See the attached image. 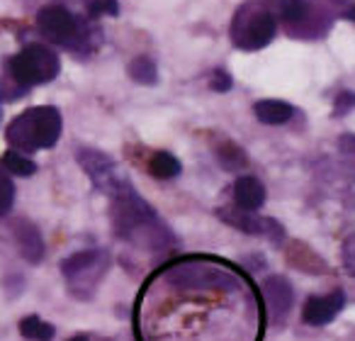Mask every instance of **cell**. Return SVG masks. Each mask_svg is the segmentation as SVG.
I'll list each match as a JSON object with an SVG mask.
<instances>
[{"label": "cell", "mask_w": 355, "mask_h": 341, "mask_svg": "<svg viewBox=\"0 0 355 341\" xmlns=\"http://www.w3.org/2000/svg\"><path fill=\"white\" fill-rule=\"evenodd\" d=\"M343 263H345V268H348L350 276L355 278V234L343 242Z\"/></svg>", "instance_id": "obj_22"}, {"label": "cell", "mask_w": 355, "mask_h": 341, "mask_svg": "<svg viewBox=\"0 0 355 341\" xmlns=\"http://www.w3.org/2000/svg\"><path fill=\"white\" fill-rule=\"evenodd\" d=\"M12 234H15V242L20 253L30 263H40L44 258V239H42L40 229L35 227L27 219H15L12 222Z\"/></svg>", "instance_id": "obj_9"}, {"label": "cell", "mask_w": 355, "mask_h": 341, "mask_svg": "<svg viewBox=\"0 0 355 341\" xmlns=\"http://www.w3.org/2000/svg\"><path fill=\"white\" fill-rule=\"evenodd\" d=\"M76 158H78L80 168L88 174V178L93 181L95 188L103 190V193L110 195V198L127 183V178L119 174L117 163H114L107 153L98 151V149L80 147L78 151H76Z\"/></svg>", "instance_id": "obj_7"}, {"label": "cell", "mask_w": 355, "mask_h": 341, "mask_svg": "<svg viewBox=\"0 0 355 341\" xmlns=\"http://www.w3.org/2000/svg\"><path fill=\"white\" fill-rule=\"evenodd\" d=\"M129 78L134 83H141V85H156L158 83V69H156V61L148 59V56H137L132 59L129 64Z\"/></svg>", "instance_id": "obj_17"}, {"label": "cell", "mask_w": 355, "mask_h": 341, "mask_svg": "<svg viewBox=\"0 0 355 341\" xmlns=\"http://www.w3.org/2000/svg\"><path fill=\"white\" fill-rule=\"evenodd\" d=\"M336 3H353L350 8H355V0H336Z\"/></svg>", "instance_id": "obj_27"}, {"label": "cell", "mask_w": 355, "mask_h": 341, "mask_svg": "<svg viewBox=\"0 0 355 341\" xmlns=\"http://www.w3.org/2000/svg\"><path fill=\"white\" fill-rule=\"evenodd\" d=\"M0 163H3V166L8 168V174L20 176V178H30V176L37 174V163L32 161V158L27 156V153L15 151V149H10V151L3 153Z\"/></svg>", "instance_id": "obj_16"}, {"label": "cell", "mask_w": 355, "mask_h": 341, "mask_svg": "<svg viewBox=\"0 0 355 341\" xmlns=\"http://www.w3.org/2000/svg\"><path fill=\"white\" fill-rule=\"evenodd\" d=\"M12 203H15V185L8 176V168L0 163V217L10 213Z\"/></svg>", "instance_id": "obj_19"}, {"label": "cell", "mask_w": 355, "mask_h": 341, "mask_svg": "<svg viewBox=\"0 0 355 341\" xmlns=\"http://www.w3.org/2000/svg\"><path fill=\"white\" fill-rule=\"evenodd\" d=\"M112 224L114 232L127 242L137 244L141 249H161L171 242V232L166 224L158 219V215L139 198V193L132 188V183H124L112 195Z\"/></svg>", "instance_id": "obj_1"}, {"label": "cell", "mask_w": 355, "mask_h": 341, "mask_svg": "<svg viewBox=\"0 0 355 341\" xmlns=\"http://www.w3.org/2000/svg\"><path fill=\"white\" fill-rule=\"evenodd\" d=\"M234 200H236L239 210H246V213H256V210L263 208L266 203V188L258 178L253 176H243V178L236 181L234 185Z\"/></svg>", "instance_id": "obj_11"}, {"label": "cell", "mask_w": 355, "mask_h": 341, "mask_svg": "<svg viewBox=\"0 0 355 341\" xmlns=\"http://www.w3.org/2000/svg\"><path fill=\"white\" fill-rule=\"evenodd\" d=\"M263 292H266V300H268V307H270L272 317L275 319H282V317L290 312L292 307V288L285 278L280 276H272L263 283Z\"/></svg>", "instance_id": "obj_10"}, {"label": "cell", "mask_w": 355, "mask_h": 341, "mask_svg": "<svg viewBox=\"0 0 355 341\" xmlns=\"http://www.w3.org/2000/svg\"><path fill=\"white\" fill-rule=\"evenodd\" d=\"M110 268V253L103 249H88V251H78L69 256L61 263V273L66 278V285L73 297L80 302L90 300L98 290L100 281Z\"/></svg>", "instance_id": "obj_3"}, {"label": "cell", "mask_w": 355, "mask_h": 341, "mask_svg": "<svg viewBox=\"0 0 355 341\" xmlns=\"http://www.w3.org/2000/svg\"><path fill=\"white\" fill-rule=\"evenodd\" d=\"M180 171H183L180 161H178V158L173 156V153H168V151H156L151 156V161H148V174H151L153 178H158V181L175 178V176H180Z\"/></svg>", "instance_id": "obj_14"}, {"label": "cell", "mask_w": 355, "mask_h": 341, "mask_svg": "<svg viewBox=\"0 0 355 341\" xmlns=\"http://www.w3.org/2000/svg\"><path fill=\"white\" fill-rule=\"evenodd\" d=\"M343 292H331V295H316V297H309L304 305V317L306 324L311 326H321V324H329L331 319H336L340 310H343Z\"/></svg>", "instance_id": "obj_8"}, {"label": "cell", "mask_w": 355, "mask_h": 341, "mask_svg": "<svg viewBox=\"0 0 355 341\" xmlns=\"http://www.w3.org/2000/svg\"><path fill=\"white\" fill-rule=\"evenodd\" d=\"M69 341H90L85 334H78V336H73V339H69Z\"/></svg>", "instance_id": "obj_26"}, {"label": "cell", "mask_w": 355, "mask_h": 341, "mask_svg": "<svg viewBox=\"0 0 355 341\" xmlns=\"http://www.w3.org/2000/svg\"><path fill=\"white\" fill-rule=\"evenodd\" d=\"M253 113L263 124H285L292 119L295 108L285 100H258Z\"/></svg>", "instance_id": "obj_13"}, {"label": "cell", "mask_w": 355, "mask_h": 341, "mask_svg": "<svg viewBox=\"0 0 355 341\" xmlns=\"http://www.w3.org/2000/svg\"><path fill=\"white\" fill-rule=\"evenodd\" d=\"M222 219H227L232 227L243 229L246 234H268V237H272V232L282 234L280 227H277L272 219L256 217V215L246 213V210H236V213H224V210H222Z\"/></svg>", "instance_id": "obj_12"}, {"label": "cell", "mask_w": 355, "mask_h": 341, "mask_svg": "<svg viewBox=\"0 0 355 341\" xmlns=\"http://www.w3.org/2000/svg\"><path fill=\"white\" fill-rule=\"evenodd\" d=\"M309 10H311L309 0H285V3H282V17L287 20L290 30L302 25V22L309 17Z\"/></svg>", "instance_id": "obj_18"}, {"label": "cell", "mask_w": 355, "mask_h": 341, "mask_svg": "<svg viewBox=\"0 0 355 341\" xmlns=\"http://www.w3.org/2000/svg\"><path fill=\"white\" fill-rule=\"evenodd\" d=\"M277 30L275 15L263 6H243L232 22V42L246 51L263 49L272 42Z\"/></svg>", "instance_id": "obj_5"}, {"label": "cell", "mask_w": 355, "mask_h": 341, "mask_svg": "<svg viewBox=\"0 0 355 341\" xmlns=\"http://www.w3.org/2000/svg\"><path fill=\"white\" fill-rule=\"evenodd\" d=\"M8 71L15 83L30 90L35 85L51 83L61 71V59L46 44H27L8 61Z\"/></svg>", "instance_id": "obj_4"}, {"label": "cell", "mask_w": 355, "mask_h": 341, "mask_svg": "<svg viewBox=\"0 0 355 341\" xmlns=\"http://www.w3.org/2000/svg\"><path fill=\"white\" fill-rule=\"evenodd\" d=\"M61 129H64V119H61L59 110L54 105H40V108H30L17 115L8 124L6 139L15 151L35 153L40 149L56 147Z\"/></svg>", "instance_id": "obj_2"}, {"label": "cell", "mask_w": 355, "mask_h": 341, "mask_svg": "<svg viewBox=\"0 0 355 341\" xmlns=\"http://www.w3.org/2000/svg\"><path fill=\"white\" fill-rule=\"evenodd\" d=\"M20 334L25 336L27 341H51L56 334L54 324H49V322H44L42 317L37 315H27L20 319Z\"/></svg>", "instance_id": "obj_15"}, {"label": "cell", "mask_w": 355, "mask_h": 341, "mask_svg": "<svg viewBox=\"0 0 355 341\" xmlns=\"http://www.w3.org/2000/svg\"><path fill=\"white\" fill-rule=\"evenodd\" d=\"M345 17H348V20H355V8H348V10H345Z\"/></svg>", "instance_id": "obj_25"}, {"label": "cell", "mask_w": 355, "mask_h": 341, "mask_svg": "<svg viewBox=\"0 0 355 341\" xmlns=\"http://www.w3.org/2000/svg\"><path fill=\"white\" fill-rule=\"evenodd\" d=\"M209 85H212V90L227 93V90L234 85V81L229 78V74H224V71H214V76H212V81H209Z\"/></svg>", "instance_id": "obj_23"}, {"label": "cell", "mask_w": 355, "mask_h": 341, "mask_svg": "<svg viewBox=\"0 0 355 341\" xmlns=\"http://www.w3.org/2000/svg\"><path fill=\"white\" fill-rule=\"evenodd\" d=\"M37 30L44 40L78 49V42L88 40L80 20L64 6H46L37 13Z\"/></svg>", "instance_id": "obj_6"}, {"label": "cell", "mask_w": 355, "mask_h": 341, "mask_svg": "<svg viewBox=\"0 0 355 341\" xmlns=\"http://www.w3.org/2000/svg\"><path fill=\"white\" fill-rule=\"evenodd\" d=\"M88 15L90 17H100V15L117 17L119 15V0H90Z\"/></svg>", "instance_id": "obj_21"}, {"label": "cell", "mask_w": 355, "mask_h": 341, "mask_svg": "<svg viewBox=\"0 0 355 341\" xmlns=\"http://www.w3.org/2000/svg\"><path fill=\"white\" fill-rule=\"evenodd\" d=\"M355 108V93H340L336 98V115H345Z\"/></svg>", "instance_id": "obj_24"}, {"label": "cell", "mask_w": 355, "mask_h": 341, "mask_svg": "<svg viewBox=\"0 0 355 341\" xmlns=\"http://www.w3.org/2000/svg\"><path fill=\"white\" fill-rule=\"evenodd\" d=\"M219 161H222L224 168H229V171L246 166V156H243L241 149L234 147V144H227L224 149H219Z\"/></svg>", "instance_id": "obj_20"}]
</instances>
